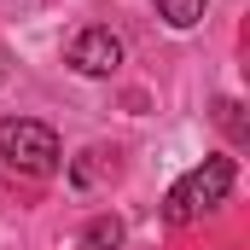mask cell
Returning a JSON list of instances; mask_svg holds the SVG:
<instances>
[{
	"mask_svg": "<svg viewBox=\"0 0 250 250\" xmlns=\"http://www.w3.org/2000/svg\"><path fill=\"white\" fill-rule=\"evenodd\" d=\"M227 192H233V157H204L198 169H187V175L169 187L163 215H169L175 227H187V221H198L204 209L227 204Z\"/></svg>",
	"mask_w": 250,
	"mask_h": 250,
	"instance_id": "obj_1",
	"label": "cell"
},
{
	"mask_svg": "<svg viewBox=\"0 0 250 250\" xmlns=\"http://www.w3.org/2000/svg\"><path fill=\"white\" fill-rule=\"evenodd\" d=\"M0 157L23 175H53L59 169V134L35 117H6L0 123Z\"/></svg>",
	"mask_w": 250,
	"mask_h": 250,
	"instance_id": "obj_2",
	"label": "cell"
},
{
	"mask_svg": "<svg viewBox=\"0 0 250 250\" xmlns=\"http://www.w3.org/2000/svg\"><path fill=\"white\" fill-rule=\"evenodd\" d=\"M64 64L76 70V76H111L117 64H123V41L111 35V29H82L76 41H70V53H64Z\"/></svg>",
	"mask_w": 250,
	"mask_h": 250,
	"instance_id": "obj_3",
	"label": "cell"
},
{
	"mask_svg": "<svg viewBox=\"0 0 250 250\" xmlns=\"http://www.w3.org/2000/svg\"><path fill=\"white\" fill-rule=\"evenodd\" d=\"M151 6H157V18H163L169 29H192V23L204 18L209 0H151Z\"/></svg>",
	"mask_w": 250,
	"mask_h": 250,
	"instance_id": "obj_4",
	"label": "cell"
},
{
	"mask_svg": "<svg viewBox=\"0 0 250 250\" xmlns=\"http://www.w3.org/2000/svg\"><path fill=\"white\" fill-rule=\"evenodd\" d=\"M117 245H123V221H117V215H99V221H87L82 250H117Z\"/></svg>",
	"mask_w": 250,
	"mask_h": 250,
	"instance_id": "obj_5",
	"label": "cell"
},
{
	"mask_svg": "<svg viewBox=\"0 0 250 250\" xmlns=\"http://www.w3.org/2000/svg\"><path fill=\"white\" fill-rule=\"evenodd\" d=\"M215 117H221V128H227L233 140H245V117H239V105H233V99H221V105H215Z\"/></svg>",
	"mask_w": 250,
	"mask_h": 250,
	"instance_id": "obj_6",
	"label": "cell"
}]
</instances>
